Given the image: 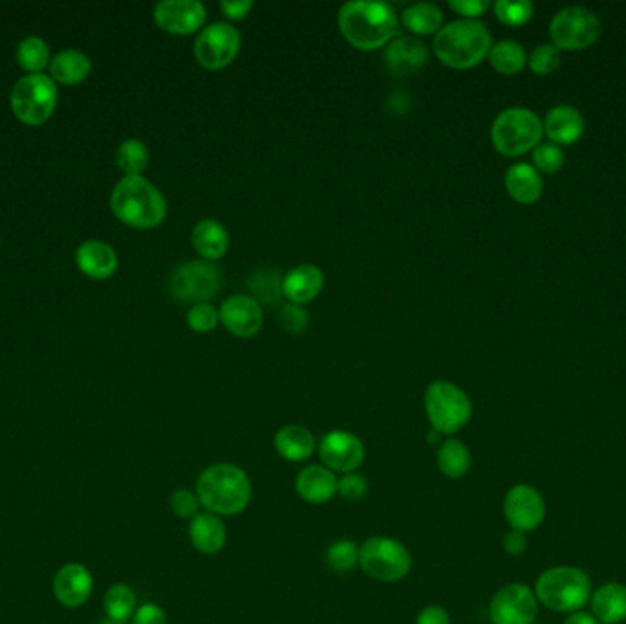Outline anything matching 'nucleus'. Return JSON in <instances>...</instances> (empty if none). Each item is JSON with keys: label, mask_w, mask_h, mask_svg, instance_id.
Returning a JSON list of instances; mask_svg holds the SVG:
<instances>
[{"label": "nucleus", "mask_w": 626, "mask_h": 624, "mask_svg": "<svg viewBox=\"0 0 626 624\" xmlns=\"http://www.w3.org/2000/svg\"><path fill=\"white\" fill-rule=\"evenodd\" d=\"M339 30L357 50H379L398 35V13L387 2L352 0L337 15Z\"/></svg>", "instance_id": "obj_1"}, {"label": "nucleus", "mask_w": 626, "mask_h": 624, "mask_svg": "<svg viewBox=\"0 0 626 624\" xmlns=\"http://www.w3.org/2000/svg\"><path fill=\"white\" fill-rule=\"evenodd\" d=\"M253 487L248 473L233 463H215L202 471L196 482V496L207 513L233 517L251 502Z\"/></svg>", "instance_id": "obj_2"}, {"label": "nucleus", "mask_w": 626, "mask_h": 624, "mask_svg": "<svg viewBox=\"0 0 626 624\" xmlns=\"http://www.w3.org/2000/svg\"><path fill=\"white\" fill-rule=\"evenodd\" d=\"M493 48L491 33L486 24L480 21L449 22L436 33L432 52L443 65L456 70H467L478 66L486 59Z\"/></svg>", "instance_id": "obj_3"}, {"label": "nucleus", "mask_w": 626, "mask_h": 624, "mask_svg": "<svg viewBox=\"0 0 626 624\" xmlns=\"http://www.w3.org/2000/svg\"><path fill=\"white\" fill-rule=\"evenodd\" d=\"M114 215L136 229L160 226L167 216V202L156 185L143 176H125L110 198Z\"/></svg>", "instance_id": "obj_4"}, {"label": "nucleus", "mask_w": 626, "mask_h": 624, "mask_svg": "<svg viewBox=\"0 0 626 624\" xmlns=\"http://www.w3.org/2000/svg\"><path fill=\"white\" fill-rule=\"evenodd\" d=\"M539 604L559 614L583 610L592 597V579L586 571L575 566H555L542 571L535 582Z\"/></svg>", "instance_id": "obj_5"}, {"label": "nucleus", "mask_w": 626, "mask_h": 624, "mask_svg": "<svg viewBox=\"0 0 626 624\" xmlns=\"http://www.w3.org/2000/svg\"><path fill=\"white\" fill-rule=\"evenodd\" d=\"M425 414L432 431L454 434L471 420L473 405L462 388L438 379L425 390Z\"/></svg>", "instance_id": "obj_6"}, {"label": "nucleus", "mask_w": 626, "mask_h": 624, "mask_svg": "<svg viewBox=\"0 0 626 624\" xmlns=\"http://www.w3.org/2000/svg\"><path fill=\"white\" fill-rule=\"evenodd\" d=\"M544 127L528 108H508L498 114L491 127V141L504 156H522L539 147Z\"/></svg>", "instance_id": "obj_7"}, {"label": "nucleus", "mask_w": 626, "mask_h": 624, "mask_svg": "<svg viewBox=\"0 0 626 624\" xmlns=\"http://www.w3.org/2000/svg\"><path fill=\"white\" fill-rule=\"evenodd\" d=\"M359 566L374 581L400 582L411 571L412 557L400 540L372 537L359 548Z\"/></svg>", "instance_id": "obj_8"}, {"label": "nucleus", "mask_w": 626, "mask_h": 624, "mask_svg": "<svg viewBox=\"0 0 626 624\" xmlns=\"http://www.w3.org/2000/svg\"><path fill=\"white\" fill-rule=\"evenodd\" d=\"M57 105V88L50 77L43 74L21 79L11 92V108L22 123L41 125L52 116Z\"/></svg>", "instance_id": "obj_9"}, {"label": "nucleus", "mask_w": 626, "mask_h": 624, "mask_svg": "<svg viewBox=\"0 0 626 624\" xmlns=\"http://www.w3.org/2000/svg\"><path fill=\"white\" fill-rule=\"evenodd\" d=\"M550 35L555 48L577 52L590 48L599 39L601 22L581 6L564 8L551 19Z\"/></svg>", "instance_id": "obj_10"}, {"label": "nucleus", "mask_w": 626, "mask_h": 624, "mask_svg": "<svg viewBox=\"0 0 626 624\" xmlns=\"http://www.w3.org/2000/svg\"><path fill=\"white\" fill-rule=\"evenodd\" d=\"M222 286V275L215 264L207 260H191L174 269L169 291L178 302H207Z\"/></svg>", "instance_id": "obj_11"}, {"label": "nucleus", "mask_w": 626, "mask_h": 624, "mask_svg": "<svg viewBox=\"0 0 626 624\" xmlns=\"http://www.w3.org/2000/svg\"><path fill=\"white\" fill-rule=\"evenodd\" d=\"M240 46L242 37L233 24L213 22L196 37V61L207 70H222L237 59Z\"/></svg>", "instance_id": "obj_12"}, {"label": "nucleus", "mask_w": 626, "mask_h": 624, "mask_svg": "<svg viewBox=\"0 0 626 624\" xmlns=\"http://www.w3.org/2000/svg\"><path fill=\"white\" fill-rule=\"evenodd\" d=\"M539 615V599L522 582H511L500 588L489 603V619L493 624H533Z\"/></svg>", "instance_id": "obj_13"}, {"label": "nucleus", "mask_w": 626, "mask_h": 624, "mask_svg": "<svg viewBox=\"0 0 626 624\" xmlns=\"http://www.w3.org/2000/svg\"><path fill=\"white\" fill-rule=\"evenodd\" d=\"M502 509L509 528L520 533L535 531L546 518L544 496L537 487L529 484L513 485L504 496Z\"/></svg>", "instance_id": "obj_14"}, {"label": "nucleus", "mask_w": 626, "mask_h": 624, "mask_svg": "<svg viewBox=\"0 0 626 624\" xmlns=\"http://www.w3.org/2000/svg\"><path fill=\"white\" fill-rule=\"evenodd\" d=\"M319 456L332 473H356L365 462V445L352 432L330 431L321 440Z\"/></svg>", "instance_id": "obj_15"}, {"label": "nucleus", "mask_w": 626, "mask_h": 624, "mask_svg": "<svg viewBox=\"0 0 626 624\" xmlns=\"http://www.w3.org/2000/svg\"><path fill=\"white\" fill-rule=\"evenodd\" d=\"M206 6L198 0H165L154 10V21L163 32L193 35L202 32L206 22Z\"/></svg>", "instance_id": "obj_16"}, {"label": "nucleus", "mask_w": 626, "mask_h": 624, "mask_svg": "<svg viewBox=\"0 0 626 624\" xmlns=\"http://www.w3.org/2000/svg\"><path fill=\"white\" fill-rule=\"evenodd\" d=\"M220 323L229 334L248 339L260 332L264 323V313L259 302L249 295H233L222 304Z\"/></svg>", "instance_id": "obj_17"}, {"label": "nucleus", "mask_w": 626, "mask_h": 624, "mask_svg": "<svg viewBox=\"0 0 626 624\" xmlns=\"http://www.w3.org/2000/svg\"><path fill=\"white\" fill-rule=\"evenodd\" d=\"M94 590V577L83 564H65L55 573L54 593L66 608H79L87 603Z\"/></svg>", "instance_id": "obj_18"}, {"label": "nucleus", "mask_w": 626, "mask_h": 624, "mask_svg": "<svg viewBox=\"0 0 626 624\" xmlns=\"http://www.w3.org/2000/svg\"><path fill=\"white\" fill-rule=\"evenodd\" d=\"M429 59L427 44L405 35H396L385 50V63L394 76H411Z\"/></svg>", "instance_id": "obj_19"}, {"label": "nucleus", "mask_w": 626, "mask_h": 624, "mask_svg": "<svg viewBox=\"0 0 626 624\" xmlns=\"http://www.w3.org/2000/svg\"><path fill=\"white\" fill-rule=\"evenodd\" d=\"M337 476L324 465H308L295 480V491L304 502L321 506L337 495Z\"/></svg>", "instance_id": "obj_20"}, {"label": "nucleus", "mask_w": 626, "mask_h": 624, "mask_svg": "<svg viewBox=\"0 0 626 624\" xmlns=\"http://www.w3.org/2000/svg\"><path fill=\"white\" fill-rule=\"evenodd\" d=\"M324 288V275L313 264L290 269L282 279V295L293 304H308L319 297Z\"/></svg>", "instance_id": "obj_21"}, {"label": "nucleus", "mask_w": 626, "mask_h": 624, "mask_svg": "<svg viewBox=\"0 0 626 624\" xmlns=\"http://www.w3.org/2000/svg\"><path fill=\"white\" fill-rule=\"evenodd\" d=\"M592 615L599 623L621 624L626 621V584L606 582L590 597Z\"/></svg>", "instance_id": "obj_22"}, {"label": "nucleus", "mask_w": 626, "mask_h": 624, "mask_svg": "<svg viewBox=\"0 0 626 624\" xmlns=\"http://www.w3.org/2000/svg\"><path fill=\"white\" fill-rule=\"evenodd\" d=\"M189 538L196 551L204 555H216L226 546V524L213 513H200L189 524Z\"/></svg>", "instance_id": "obj_23"}, {"label": "nucleus", "mask_w": 626, "mask_h": 624, "mask_svg": "<svg viewBox=\"0 0 626 624\" xmlns=\"http://www.w3.org/2000/svg\"><path fill=\"white\" fill-rule=\"evenodd\" d=\"M77 264L90 279H108L118 268V257L105 242L90 240L77 249Z\"/></svg>", "instance_id": "obj_24"}, {"label": "nucleus", "mask_w": 626, "mask_h": 624, "mask_svg": "<svg viewBox=\"0 0 626 624\" xmlns=\"http://www.w3.org/2000/svg\"><path fill=\"white\" fill-rule=\"evenodd\" d=\"M544 130L557 145H572L583 136L584 119L577 108L561 105L548 112Z\"/></svg>", "instance_id": "obj_25"}, {"label": "nucleus", "mask_w": 626, "mask_h": 624, "mask_svg": "<svg viewBox=\"0 0 626 624\" xmlns=\"http://www.w3.org/2000/svg\"><path fill=\"white\" fill-rule=\"evenodd\" d=\"M191 244L200 257L213 262L226 255L227 248H229V235H227L226 227L222 226L218 220L206 218L193 227Z\"/></svg>", "instance_id": "obj_26"}, {"label": "nucleus", "mask_w": 626, "mask_h": 624, "mask_svg": "<svg viewBox=\"0 0 626 624\" xmlns=\"http://www.w3.org/2000/svg\"><path fill=\"white\" fill-rule=\"evenodd\" d=\"M315 436L303 425H286L275 434V449L288 462H304L315 452Z\"/></svg>", "instance_id": "obj_27"}, {"label": "nucleus", "mask_w": 626, "mask_h": 624, "mask_svg": "<svg viewBox=\"0 0 626 624\" xmlns=\"http://www.w3.org/2000/svg\"><path fill=\"white\" fill-rule=\"evenodd\" d=\"M506 189L513 200L528 205L537 202L542 196L544 182L535 167L528 163H517L506 173Z\"/></svg>", "instance_id": "obj_28"}, {"label": "nucleus", "mask_w": 626, "mask_h": 624, "mask_svg": "<svg viewBox=\"0 0 626 624\" xmlns=\"http://www.w3.org/2000/svg\"><path fill=\"white\" fill-rule=\"evenodd\" d=\"M436 462H438V469L443 476H447L451 480H460L471 471L473 456H471V451L467 449L464 442L453 438V440H445V442L440 443Z\"/></svg>", "instance_id": "obj_29"}, {"label": "nucleus", "mask_w": 626, "mask_h": 624, "mask_svg": "<svg viewBox=\"0 0 626 624\" xmlns=\"http://www.w3.org/2000/svg\"><path fill=\"white\" fill-rule=\"evenodd\" d=\"M401 22L414 35H436L443 28V13L432 2H418L403 10Z\"/></svg>", "instance_id": "obj_30"}, {"label": "nucleus", "mask_w": 626, "mask_h": 624, "mask_svg": "<svg viewBox=\"0 0 626 624\" xmlns=\"http://www.w3.org/2000/svg\"><path fill=\"white\" fill-rule=\"evenodd\" d=\"M90 74V59L77 50H65L52 61V76L65 85H76Z\"/></svg>", "instance_id": "obj_31"}, {"label": "nucleus", "mask_w": 626, "mask_h": 624, "mask_svg": "<svg viewBox=\"0 0 626 624\" xmlns=\"http://www.w3.org/2000/svg\"><path fill=\"white\" fill-rule=\"evenodd\" d=\"M491 66L502 76H515L526 66L528 55L517 41H500L489 52Z\"/></svg>", "instance_id": "obj_32"}, {"label": "nucleus", "mask_w": 626, "mask_h": 624, "mask_svg": "<svg viewBox=\"0 0 626 624\" xmlns=\"http://www.w3.org/2000/svg\"><path fill=\"white\" fill-rule=\"evenodd\" d=\"M103 604L110 621L125 624L136 614V593L127 584H114L105 593Z\"/></svg>", "instance_id": "obj_33"}, {"label": "nucleus", "mask_w": 626, "mask_h": 624, "mask_svg": "<svg viewBox=\"0 0 626 624\" xmlns=\"http://www.w3.org/2000/svg\"><path fill=\"white\" fill-rule=\"evenodd\" d=\"M248 288L251 291L249 297H253L259 304H275L282 295V277L273 269H259L248 280Z\"/></svg>", "instance_id": "obj_34"}, {"label": "nucleus", "mask_w": 626, "mask_h": 624, "mask_svg": "<svg viewBox=\"0 0 626 624\" xmlns=\"http://www.w3.org/2000/svg\"><path fill=\"white\" fill-rule=\"evenodd\" d=\"M116 163L127 176H140L149 165V149L140 140H127L119 145Z\"/></svg>", "instance_id": "obj_35"}, {"label": "nucleus", "mask_w": 626, "mask_h": 624, "mask_svg": "<svg viewBox=\"0 0 626 624\" xmlns=\"http://www.w3.org/2000/svg\"><path fill=\"white\" fill-rule=\"evenodd\" d=\"M326 564L335 573H348L359 564V548L352 540L339 538L326 549Z\"/></svg>", "instance_id": "obj_36"}, {"label": "nucleus", "mask_w": 626, "mask_h": 624, "mask_svg": "<svg viewBox=\"0 0 626 624\" xmlns=\"http://www.w3.org/2000/svg\"><path fill=\"white\" fill-rule=\"evenodd\" d=\"M17 59H19V63H21L24 70L37 74V72H41L44 66H46V63H48L50 50H48V46H46V43L41 41V39L28 37V39H24L21 46H19Z\"/></svg>", "instance_id": "obj_37"}, {"label": "nucleus", "mask_w": 626, "mask_h": 624, "mask_svg": "<svg viewBox=\"0 0 626 624\" xmlns=\"http://www.w3.org/2000/svg\"><path fill=\"white\" fill-rule=\"evenodd\" d=\"M495 15L498 21L504 22L506 26H513V28L524 26L533 17V4L528 0H519V2L498 0L495 4Z\"/></svg>", "instance_id": "obj_38"}, {"label": "nucleus", "mask_w": 626, "mask_h": 624, "mask_svg": "<svg viewBox=\"0 0 626 624\" xmlns=\"http://www.w3.org/2000/svg\"><path fill=\"white\" fill-rule=\"evenodd\" d=\"M220 323V312L209 302L193 304L187 312V324L196 334L213 332Z\"/></svg>", "instance_id": "obj_39"}, {"label": "nucleus", "mask_w": 626, "mask_h": 624, "mask_svg": "<svg viewBox=\"0 0 626 624\" xmlns=\"http://www.w3.org/2000/svg\"><path fill=\"white\" fill-rule=\"evenodd\" d=\"M529 66L537 76H550L561 66V50L553 44H540L529 57Z\"/></svg>", "instance_id": "obj_40"}, {"label": "nucleus", "mask_w": 626, "mask_h": 624, "mask_svg": "<svg viewBox=\"0 0 626 624\" xmlns=\"http://www.w3.org/2000/svg\"><path fill=\"white\" fill-rule=\"evenodd\" d=\"M279 323L284 332L292 335H301L306 332L310 324V315L304 310L301 304L288 302L279 310Z\"/></svg>", "instance_id": "obj_41"}, {"label": "nucleus", "mask_w": 626, "mask_h": 624, "mask_svg": "<svg viewBox=\"0 0 626 624\" xmlns=\"http://www.w3.org/2000/svg\"><path fill=\"white\" fill-rule=\"evenodd\" d=\"M533 162L537 165V169L544 174L559 173L562 165H564V154L557 145L544 143L533 152Z\"/></svg>", "instance_id": "obj_42"}, {"label": "nucleus", "mask_w": 626, "mask_h": 624, "mask_svg": "<svg viewBox=\"0 0 626 624\" xmlns=\"http://www.w3.org/2000/svg\"><path fill=\"white\" fill-rule=\"evenodd\" d=\"M367 493L368 482L363 474H343L337 480V495L343 496L348 502H359L367 496Z\"/></svg>", "instance_id": "obj_43"}, {"label": "nucleus", "mask_w": 626, "mask_h": 624, "mask_svg": "<svg viewBox=\"0 0 626 624\" xmlns=\"http://www.w3.org/2000/svg\"><path fill=\"white\" fill-rule=\"evenodd\" d=\"M200 500L193 491L189 489H176L173 496H171V509H173L174 515L178 518H184V520H193L196 515H200Z\"/></svg>", "instance_id": "obj_44"}, {"label": "nucleus", "mask_w": 626, "mask_h": 624, "mask_svg": "<svg viewBox=\"0 0 626 624\" xmlns=\"http://www.w3.org/2000/svg\"><path fill=\"white\" fill-rule=\"evenodd\" d=\"M449 6L451 10L464 15L469 21H476L480 15H484L491 8L489 0H451Z\"/></svg>", "instance_id": "obj_45"}, {"label": "nucleus", "mask_w": 626, "mask_h": 624, "mask_svg": "<svg viewBox=\"0 0 626 624\" xmlns=\"http://www.w3.org/2000/svg\"><path fill=\"white\" fill-rule=\"evenodd\" d=\"M132 624H167V615L158 604H143L132 615Z\"/></svg>", "instance_id": "obj_46"}, {"label": "nucleus", "mask_w": 626, "mask_h": 624, "mask_svg": "<svg viewBox=\"0 0 626 624\" xmlns=\"http://www.w3.org/2000/svg\"><path fill=\"white\" fill-rule=\"evenodd\" d=\"M253 6L255 4L251 0H222L220 11L226 15L229 21H242L248 17Z\"/></svg>", "instance_id": "obj_47"}, {"label": "nucleus", "mask_w": 626, "mask_h": 624, "mask_svg": "<svg viewBox=\"0 0 626 624\" xmlns=\"http://www.w3.org/2000/svg\"><path fill=\"white\" fill-rule=\"evenodd\" d=\"M502 546H504V551L511 557H520L528 549V537H526V533H520V531L511 529L509 533H506L504 540H502Z\"/></svg>", "instance_id": "obj_48"}, {"label": "nucleus", "mask_w": 626, "mask_h": 624, "mask_svg": "<svg viewBox=\"0 0 626 624\" xmlns=\"http://www.w3.org/2000/svg\"><path fill=\"white\" fill-rule=\"evenodd\" d=\"M416 624H451V617L442 606L431 604V606H425L421 610L418 619H416Z\"/></svg>", "instance_id": "obj_49"}, {"label": "nucleus", "mask_w": 626, "mask_h": 624, "mask_svg": "<svg viewBox=\"0 0 626 624\" xmlns=\"http://www.w3.org/2000/svg\"><path fill=\"white\" fill-rule=\"evenodd\" d=\"M564 624H599V621L595 619L594 615L588 614V612H584V610H579V612L568 614Z\"/></svg>", "instance_id": "obj_50"}, {"label": "nucleus", "mask_w": 626, "mask_h": 624, "mask_svg": "<svg viewBox=\"0 0 626 624\" xmlns=\"http://www.w3.org/2000/svg\"><path fill=\"white\" fill-rule=\"evenodd\" d=\"M440 436H442L440 432H436V431L429 432V436H427V442L438 443V440H440Z\"/></svg>", "instance_id": "obj_51"}, {"label": "nucleus", "mask_w": 626, "mask_h": 624, "mask_svg": "<svg viewBox=\"0 0 626 624\" xmlns=\"http://www.w3.org/2000/svg\"><path fill=\"white\" fill-rule=\"evenodd\" d=\"M101 624H123V623H116V621H110V619H108V621H103V623Z\"/></svg>", "instance_id": "obj_52"}]
</instances>
